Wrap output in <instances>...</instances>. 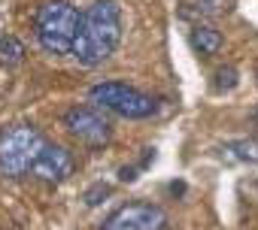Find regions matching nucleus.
<instances>
[{
  "instance_id": "nucleus-6",
  "label": "nucleus",
  "mask_w": 258,
  "mask_h": 230,
  "mask_svg": "<svg viewBox=\"0 0 258 230\" xmlns=\"http://www.w3.org/2000/svg\"><path fill=\"white\" fill-rule=\"evenodd\" d=\"M64 128L76 140H82L88 146H103L109 140V131H112L109 122L94 106H73V109H67L64 112Z\"/></svg>"
},
{
  "instance_id": "nucleus-12",
  "label": "nucleus",
  "mask_w": 258,
  "mask_h": 230,
  "mask_svg": "<svg viewBox=\"0 0 258 230\" xmlns=\"http://www.w3.org/2000/svg\"><path fill=\"white\" fill-rule=\"evenodd\" d=\"M237 82H240V73H237V67H219L216 73H213V91L216 94H225V91H234L237 88Z\"/></svg>"
},
{
  "instance_id": "nucleus-9",
  "label": "nucleus",
  "mask_w": 258,
  "mask_h": 230,
  "mask_svg": "<svg viewBox=\"0 0 258 230\" xmlns=\"http://www.w3.org/2000/svg\"><path fill=\"white\" fill-rule=\"evenodd\" d=\"M231 10V0H195V7L191 4H182V10H179V16L182 19H201V16H207V19H216V16H225Z\"/></svg>"
},
{
  "instance_id": "nucleus-13",
  "label": "nucleus",
  "mask_w": 258,
  "mask_h": 230,
  "mask_svg": "<svg viewBox=\"0 0 258 230\" xmlns=\"http://www.w3.org/2000/svg\"><path fill=\"white\" fill-rule=\"evenodd\" d=\"M109 194H112V188L103 185V182H97V185H91V188L82 194V200H85V206H97V203H103Z\"/></svg>"
},
{
  "instance_id": "nucleus-3",
  "label": "nucleus",
  "mask_w": 258,
  "mask_h": 230,
  "mask_svg": "<svg viewBox=\"0 0 258 230\" xmlns=\"http://www.w3.org/2000/svg\"><path fill=\"white\" fill-rule=\"evenodd\" d=\"M43 149H46V140L34 125L7 128L0 134V176L19 179V176L31 173Z\"/></svg>"
},
{
  "instance_id": "nucleus-5",
  "label": "nucleus",
  "mask_w": 258,
  "mask_h": 230,
  "mask_svg": "<svg viewBox=\"0 0 258 230\" xmlns=\"http://www.w3.org/2000/svg\"><path fill=\"white\" fill-rule=\"evenodd\" d=\"M100 230H167V212L161 206L143 203V200L124 203L112 215H106Z\"/></svg>"
},
{
  "instance_id": "nucleus-1",
  "label": "nucleus",
  "mask_w": 258,
  "mask_h": 230,
  "mask_svg": "<svg viewBox=\"0 0 258 230\" xmlns=\"http://www.w3.org/2000/svg\"><path fill=\"white\" fill-rule=\"evenodd\" d=\"M121 43V10L115 0H97L82 16L76 43H73V58L85 67H97L109 61L115 46Z\"/></svg>"
},
{
  "instance_id": "nucleus-4",
  "label": "nucleus",
  "mask_w": 258,
  "mask_h": 230,
  "mask_svg": "<svg viewBox=\"0 0 258 230\" xmlns=\"http://www.w3.org/2000/svg\"><path fill=\"white\" fill-rule=\"evenodd\" d=\"M88 97L118 115H124V119H149V115L155 112V100L131 85H121V82H100L88 91Z\"/></svg>"
},
{
  "instance_id": "nucleus-8",
  "label": "nucleus",
  "mask_w": 258,
  "mask_h": 230,
  "mask_svg": "<svg viewBox=\"0 0 258 230\" xmlns=\"http://www.w3.org/2000/svg\"><path fill=\"white\" fill-rule=\"evenodd\" d=\"M191 46H195V52H201L204 58L219 55V49H222V34H219L213 25H195V31H191Z\"/></svg>"
},
{
  "instance_id": "nucleus-15",
  "label": "nucleus",
  "mask_w": 258,
  "mask_h": 230,
  "mask_svg": "<svg viewBox=\"0 0 258 230\" xmlns=\"http://www.w3.org/2000/svg\"><path fill=\"white\" fill-rule=\"evenodd\" d=\"M252 125H255V128H258V106H255V109H252Z\"/></svg>"
},
{
  "instance_id": "nucleus-2",
  "label": "nucleus",
  "mask_w": 258,
  "mask_h": 230,
  "mask_svg": "<svg viewBox=\"0 0 258 230\" xmlns=\"http://www.w3.org/2000/svg\"><path fill=\"white\" fill-rule=\"evenodd\" d=\"M79 25H82V16L67 0H49V4H43L37 10V22H34L37 40L49 55H70L76 34H79Z\"/></svg>"
},
{
  "instance_id": "nucleus-11",
  "label": "nucleus",
  "mask_w": 258,
  "mask_h": 230,
  "mask_svg": "<svg viewBox=\"0 0 258 230\" xmlns=\"http://www.w3.org/2000/svg\"><path fill=\"white\" fill-rule=\"evenodd\" d=\"M225 152H231L228 158H234V161L258 164V143H255V140H234V143L225 146Z\"/></svg>"
},
{
  "instance_id": "nucleus-10",
  "label": "nucleus",
  "mask_w": 258,
  "mask_h": 230,
  "mask_svg": "<svg viewBox=\"0 0 258 230\" xmlns=\"http://www.w3.org/2000/svg\"><path fill=\"white\" fill-rule=\"evenodd\" d=\"M25 61V46L22 40L16 37H0V64H7V67H16Z\"/></svg>"
},
{
  "instance_id": "nucleus-7",
  "label": "nucleus",
  "mask_w": 258,
  "mask_h": 230,
  "mask_svg": "<svg viewBox=\"0 0 258 230\" xmlns=\"http://www.w3.org/2000/svg\"><path fill=\"white\" fill-rule=\"evenodd\" d=\"M40 182H49V185H58L64 182L70 173H73V158L64 146H55V143H46V149L40 152L34 170H31Z\"/></svg>"
},
{
  "instance_id": "nucleus-14",
  "label": "nucleus",
  "mask_w": 258,
  "mask_h": 230,
  "mask_svg": "<svg viewBox=\"0 0 258 230\" xmlns=\"http://www.w3.org/2000/svg\"><path fill=\"white\" fill-rule=\"evenodd\" d=\"M118 179H121V182H134V179H137V167H121V170H118Z\"/></svg>"
}]
</instances>
